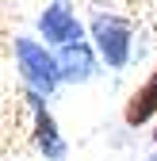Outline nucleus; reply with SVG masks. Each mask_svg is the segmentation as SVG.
Returning <instances> with one entry per match:
<instances>
[{"instance_id":"7","label":"nucleus","mask_w":157,"mask_h":161,"mask_svg":"<svg viewBox=\"0 0 157 161\" xmlns=\"http://www.w3.org/2000/svg\"><path fill=\"white\" fill-rule=\"evenodd\" d=\"M153 138H157V130H153Z\"/></svg>"},{"instance_id":"5","label":"nucleus","mask_w":157,"mask_h":161,"mask_svg":"<svg viewBox=\"0 0 157 161\" xmlns=\"http://www.w3.org/2000/svg\"><path fill=\"white\" fill-rule=\"evenodd\" d=\"M96 73V58L84 42H69L62 50V62H57V77H65V80H88Z\"/></svg>"},{"instance_id":"6","label":"nucleus","mask_w":157,"mask_h":161,"mask_svg":"<svg viewBox=\"0 0 157 161\" xmlns=\"http://www.w3.org/2000/svg\"><path fill=\"white\" fill-rule=\"evenodd\" d=\"M157 115V69L149 73V80L130 96V104H127V123L130 127H142L149 123V119Z\"/></svg>"},{"instance_id":"3","label":"nucleus","mask_w":157,"mask_h":161,"mask_svg":"<svg viewBox=\"0 0 157 161\" xmlns=\"http://www.w3.org/2000/svg\"><path fill=\"white\" fill-rule=\"evenodd\" d=\"M38 31L46 35V42L54 46H69V42H81V27H77V19L62 8V4H54L42 12V19H38Z\"/></svg>"},{"instance_id":"4","label":"nucleus","mask_w":157,"mask_h":161,"mask_svg":"<svg viewBox=\"0 0 157 161\" xmlns=\"http://www.w3.org/2000/svg\"><path fill=\"white\" fill-rule=\"evenodd\" d=\"M31 108H35V142H38V150L50 161H62L65 157V142H62V134H57V123L50 119V111L42 108L38 96H31Z\"/></svg>"},{"instance_id":"8","label":"nucleus","mask_w":157,"mask_h":161,"mask_svg":"<svg viewBox=\"0 0 157 161\" xmlns=\"http://www.w3.org/2000/svg\"><path fill=\"white\" fill-rule=\"evenodd\" d=\"M149 161H157V157H149Z\"/></svg>"},{"instance_id":"2","label":"nucleus","mask_w":157,"mask_h":161,"mask_svg":"<svg viewBox=\"0 0 157 161\" xmlns=\"http://www.w3.org/2000/svg\"><path fill=\"white\" fill-rule=\"evenodd\" d=\"M92 35H96V46H100L107 65H115V69L127 65V58H130V27L119 15H96Z\"/></svg>"},{"instance_id":"1","label":"nucleus","mask_w":157,"mask_h":161,"mask_svg":"<svg viewBox=\"0 0 157 161\" xmlns=\"http://www.w3.org/2000/svg\"><path fill=\"white\" fill-rule=\"evenodd\" d=\"M15 58H19V69H23L27 85L38 88V92H54V85L62 77H57V62L38 46L31 38H15Z\"/></svg>"}]
</instances>
